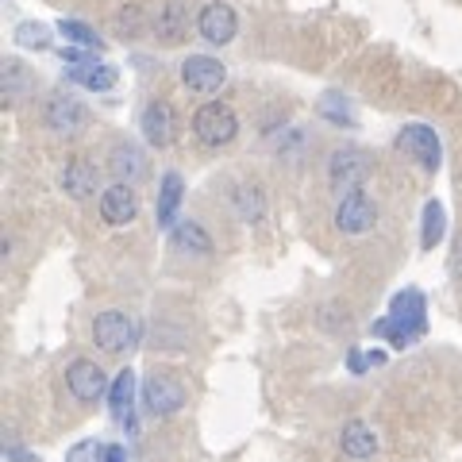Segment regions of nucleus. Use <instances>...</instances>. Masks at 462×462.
<instances>
[{
  "mask_svg": "<svg viewBox=\"0 0 462 462\" xmlns=\"http://www.w3.org/2000/svg\"><path fill=\"white\" fill-rule=\"evenodd\" d=\"M193 135L205 143V147H227V143L239 135V120H236V112H231V105H224V100L200 105L193 116Z\"/></svg>",
  "mask_w": 462,
  "mask_h": 462,
  "instance_id": "nucleus-2",
  "label": "nucleus"
},
{
  "mask_svg": "<svg viewBox=\"0 0 462 462\" xmlns=\"http://www.w3.org/2000/svg\"><path fill=\"white\" fill-rule=\"evenodd\" d=\"M58 32H62L69 42H78V47H97V51L105 47L93 27H85V23H78V20H62V23H58Z\"/></svg>",
  "mask_w": 462,
  "mask_h": 462,
  "instance_id": "nucleus-25",
  "label": "nucleus"
},
{
  "mask_svg": "<svg viewBox=\"0 0 462 462\" xmlns=\"http://www.w3.org/2000/svg\"><path fill=\"white\" fill-rule=\"evenodd\" d=\"M62 58L69 62V66H66L69 81L85 85V89L105 93V89H112V85H116V69H112L108 62H97V58H85V54H78V51H62Z\"/></svg>",
  "mask_w": 462,
  "mask_h": 462,
  "instance_id": "nucleus-11",
  "label": "nucleus"
},
{
  "mask_svg": "<svg viewBox=\"0 0 462 462\" xmlns=\"http://www.w3.org/2000/svg\"><path fill=\"white\" fill-rule=\"evenodd\" d=\"M346 366H351V374H363L370 366V358L363 351H351V355H346Z\"/></svg>",
  "mask_w": 462,
  "mask_h": 462,
  "instance_id": "nucleus-30",
  "label": "nucleus"
},
{
  "mask_svg": "<svg viewBox=\"0 0 462 462\" xmlns=\"http://www.w3.org/2000/svg\"><path fill=\"white\" fill-rule=\"evenodd\" d=\"M108 409H112V416H116V424L135 428V374H132V370H120V374L112 378Z\"/></svg>",
  "mask_w": 462,
  "mask_h": 462,
  "instance_id": "nucleus-14",
  "label": "nucleus"
},
{
  "mask_svg": "<svg viewBox=\"0 0 462 462\" xmlns=\"http://www.w3.org/2000/svg\"><path fill=\"white\" fill-rule=\"evenodd\" d=\"M339 451L346 458H355V462H366V458L378 455V436H374L370 424L351 420V424H343V431H339Z\"/></svg>",
  "mask_w": 462,
  "mask_h": 462,
  "instance_id": "nucleus-16",
  "label": "nucleus"
},
{
  "mask_svg": "<svg viewBox=\"0 0 462 462\" xmlns=\"http://www.w3.org/2000/svg\"><path fill=\"white\" fill-rule=\"evenodd\" d=\"M320 116H328L331 124H339V127H355V112H351V105H346V100L339 97V93H324L320 97Z\"/></svg>",
  "mask_w": 462,
  "mask_h": 462,
  "instance_id": "nucleus-24",
  "label": "nucleus"
},
{
  "mask_svg": "<svg viewBox=\"0 0 462 462\" xmlns=\"http://www.w3.org/2000/svg\"><path fill=\"white\" fill-rule=\"evenodd\" d=\"M85 120H89V112H85L74 97H66V93H54L47 100V124L54 127V132H66V135H74L85 127Z\"/></svg>",
  "mask_w": 462,
  "mask_h": 462,
  "instance_id": "nucleus-15",
  "label": "nucleus"
},
{
  "mask_svg": "<svg viewBox=\"0 0 462 462\" xmlns=\"http://www.w3.org/2000/svg\"><path fill=\"white\" fill-rule=\"evenodd\" d=\"M236 8L224 5V0H212V5L200 8V16H197V32L205 35L208 42H216V47H224V42L236 39Z\"/></svg>",
  "mask_w": 462,
  "mask_h": 462,
  "instance_id": "nucleus-12",
  "label": "nucleus"
},
{
  "mask_svg": "<svg viewBox=\"0 0 462 462\" xmlns=\"http://www.w3.org/2000/svg\"><path fill=\"white\" fill-rule=\"evenodd\" d=\"M8 458L12 462H39L32 451H23V447H8Z\"/></svg>",
  "mask_w": 462,
  "mask_h": 462,
  "instance_id": "nucleus-31",
  "label": "nucleus"
},
{
  "mask_svg": "<svg viewBox=\"0 0 462 462\" xmlns=\"http://www.w3.org/2000/svg\"><path fill=\"white\" fill-rule=\"evenodd\" d=\"M374 220H378V208H374V200L363 189L343 193L339 208H336V227L343 236H363V231L374 227Z\"/></svg>",
  "mask_w": 462,
  "mask_h": 462,
  "instance_id": "nucleus-7",
  "label": "nucleus"
},
{
  "mask_svg": "<svg viewBox=\"0 0 462 462\" xmlns=\"http://www.w3.org/2000/svg\"><path fill=\"white\" fill-rule=\"evenodd\" d=\"M236 208H239V216L247 224H258L266 216V197H263V189L258 185H239L236 189Z\"/></svg>",
  "mask_w": 462,
  "mask_h": 462,
  "instance_id": "nucleus-23",
  "label": "nucleus"
},
{
  "mask_svg": "<svg viewBox=\"0 0 462 462\" xmlns=\"http://www.w3.org/2000/svg\"><path fill=\"white\" fill-rule=\"evenodd\" d=\"M397 147L404 154H412L416 162H420L428 173H436L439 162H443V147H439V135L431 132L428 124H409L404 132L397 135Z\"/></svg>",
  "mask_w": 462,
  "mask_h": 462,
  "instance_id": "nucleus-6",
  "label": "nucleus"
},
{
  "mask_svg": "<svg viewBox=\"0 0 462 462\" xmlns=\"http://www.w3.org/2000/svg\"><path fill=\"white\" fill-rule=\"evenodd\" d=\"M93 339H97V346L100 351H108V355H120V351H127V346H135V339H139V328H135V320L127 312H100L97 320H93Z\"/></svg>",
  "mask_w": 462,
  "mask_h": 462,
  "instance_id": "nucleus-4",
  "label": "nucleus"
},
{
  "mask_svg": "<svg viewBox=\"0 0 462 462\" xmlns=\"http://www.w3.org/2000/svg\"><path fill=\"white\" fill-rule=\"evenodd\" d=\"M62 189L74 197V200H89V197L100 189L97 166L85 162V158H74V162H66V170H62Z\"/></svg>",
  "mask_w": 462,
  "mask_h": 462,
  "instance_id": "nucleus-18",
  "label": "nucleus"
},
{
  "mask_svg": "<svg viewBox=\"0 0 462 462\" xmlns=\"http://www.w3.org/2000/svg\"><path fill=\"white\" fill-rule=\"evenodd\" d=\"M100 462H127V451H124L120 443H108L105 455H100Z\"/></svg>",
  "mask_w": 462,
  "mask_h": 462,
  "instance_id": "nucleus-29",
  "label": "nucleus"
},
{
  "mask_svg": "<svg viewBox=\"0 0 462 462\" xmlns=\"http://www.w3.org/2000/svg\"><path fill=\"white\" fill-rule=\"evenodd\" d=\"M100 455H105V447H100L97 439H85L66 455V462H100Z\"/></svg>",
  "mask_w": 462,
  "mask_h": 462,
  "instance_id": "nucleus-28",
  "label": "nucleus"
},
{
  "mask_svg": "<svg viewBox=\"0 0 462 462\" xmlns=\"http://www.w3.org/2000/svg\"><path fill=\"white\" fill-rule=\"evenodd\" d=\"M23 85H27L23 66L16 62V58H8V62H5V97H8V100H16Z\"/></svg>",
  "mask_w": 462,
  "mask_h": 462,
  "instance_id": "nucleus-27",
  "label": "nucleus"
},
{
  "mask_svg": "<svg viewBox=\"0 0 462 462\" xmlns=\"http://www.w3.org/2000/svg\"><path fill=\"white\" fill-rule=\"evenodd\" d=\"M428 331V316H424V293L420 289H404V293L393 297V305H389V316L385 320L374 324V336L389 339L393 346H412Z\"/></svg>",
  "mask_w": 462,
  "mask_h": 462,
  "instance_id": "nucleus-1",
  "label": "nucleus"
},
{
  "mask_svg": "<svg viewBox=\"0 0 462 462\" xmlns=\"http://www.w3.org/2000/svg\"><path fill=\"white\" fill-rule=\"evenodd\" d=\"M170 239H173V247H178V251H193V254H208L212 251V236L200 224H193V220H185V224L173 227Z\"/></svg>",
  "mask_w": 462,
  "mask_h": 462,
  "instance_id": "nucleus-20",
  "label": "nucleus"
},
{
  "mask_svg": "<svg viewBox=\"0 0 462 462\" xmlns=\"http://www.w3.org/2000/svg\"><path fill=\"white\" fill-rule=\"evenodd\" d=\"M139 216V197L132 185H124V181H116L112 189L100 193V220L112 224V227H124V224H132Z\"/></svg>",
  "mask_w": 462,
  "mask_h": 462,
  "instance_id": "nucleus-13",
  "label": "nucleus"
},
{
  "mask_svg": "<svg viewBox=\"0 0 462 462\" xmlns=\"http://www.w3.org/2000/svg\"><path fill=\"white\" fill-rule=\"evenodd\" d=\"M181 193H185V185H181V173H166L162 178V189H158V227H166L173 231L178 224V205H181Z\"/></svg>",
  "mask_w": 462,
  "mask_h": 462,
  "instance_id": "nucleus-19",
  "label": "nucleus"
},
{
  "mask_svg": "<svg viewBox=\"0 0 462 462\" xmlns=\"http://www.w3.org/2000/svg\"><path fill=\"white\" fill-rule=\"evenodd\" d=\"M139 127H143V139L151 143V147H170L173 135H178V116H173V105L166 100H151L147 108L139 116Z\"/></svg>",
  "mask_w": 462,
  "mask_h": 462,
  "instance_id": "nucleus-10",
  "label": "nucleus"
},
{
  "mask_svg": "<svg viewBox=\"0 0 462 462\" xmlns=\"http://www.w3.org/2000/svg\"><path fill=\"white\" fill-rule=\"evenodd\" d=\"M158 35H162L166 42H178L185 35V8H181V0H166L162 12H158Z\"/></svg>",
  "mask_w": 462,
  "mask_h": 462,
  "instance_id": "nucleus-22",
  "label": "nucleus"
},
{
  "mask_svg": "<svg viewBox=\"0 0 462 462\" xmlns=\"http://www.w3.org/2000/svg\"><path fill=\"white\" fill-rule=\"evenodd\" d=\"M66 389L74 393L81 404H97L100 397L108 393V378H105V370H100L93 358H74L66 370Z\"/></svg>",
  "mask_w": 462,
  "mask_h": 462,
  "instance_id": "nucleus-5",
  "label": "nucleus"
},
{
  "mask_svg": "<svg viewBox=\"0 0 462 462\" xmlns=\"http://www.w3.org/2000/svg\"><path fill=\"white\" fill-rule=\"evenodd\" d=\"M443 231H447V212L439 200H428L424 205V231H420V247L424 251H436V243L443 239Z\"/></svg>",
  "mask_w": 462,
  "mask_h": 462,
  "instance_id": "nucleus-21",
  "label": "nucleus"
},
{
  "mask_svg": "<svg viewBox=\"0 0 462 462\" xmlns=\"http://www.w3.org/2000/svg\"><path fill=\"white\" fill-rule=\"evenodd\" d=\"M108 166L116 173V181H124V185H135L139 178H147V154H143L135 143H120V147H112Z\"/></svg>",
  "mask_w": 462,
  "mask_h": 462,
  "instance_id": "nucleus-17",
  "label": "nucleus"
},
{
  "mask_svg": "<svg viewBox=\"0 0 462 462\" xmlns=\"http://www.w3.org/2000/svg\"><path fill=\"white\" fill-rule=\"evenodd\" d=\"M143 409L151 416H158V420L181 412L185 409V385L173 378V374H151V378L143 382Z\"/></svg>",
  "mask_w": 462,
  "mask_h": 462,
  "instance_id": "nucleus-3",
  "label": "nucleus"
},
{
  "mask_svg": "<svg viewBox=\"0 0 462 462\" xmlns=\"http://www.w3.org/2000/svg\"><path fill=\"white\" fill-rule=\"evenodd\" d=\"M181 81L189 85L193 93H216L220 85L227 81V69L220 58H208V54H189L181 62Z\"/></svg>",
  "mask_w": 462,
  "mask_h": 462,
  "instance_id": "nucleus-9",
  "label": "nucleus"
},
{
  "mask_svg": "<svg viewBox=\"0 0 462 462\" xmlns=\"http://www.w3.org/2000/svg\"><path fill=\"white\" fill-rule=\"evenodd\" d=\"M328 178L331 185L343 193H355L358 185H363L370 178V158L363 151H336L331 154V162H328Z\"/></svg>",
  "mask_w": 462,
  "mask_h": 462,
  "instance_id": "nucleus-8",
  "label": "nucleus"
},
{
  "mask_svg": "<svg viewBox=\"0 0 462 462\" xmlns=\"http://www.w3.org/2000/svg\"><path fill=\"white\" fill-rule=\"evenodd\" d=\"M16 42L20 47H35V51H42V47H51V27L47 23H20L16 27Z\"/></svg>",
  "mask_w": 462,
  "mask_h": 462,
  "instance_id": "nucleus-26",
  "label": "nucleus"
}]
</instances>
